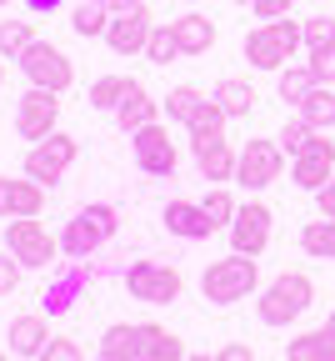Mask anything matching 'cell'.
Masks as SVG:
<instances>
[{
	"instance_id": "1",
	"label": "cell",
	"mask_w": 335,
	"mask_h": 361,
	"mask_svg": "<svg viewBox=\"0 0 335 361\" xmlns=\"http://www.w3.org/2000/svg\"><path fill=\"white\" fill-rule=\"evenodd\" d=\"M255 286H260V266H255V256H241V251L210 261L206 276H201V296L210 306H235V301H246Z\"/></svg>"
},
{
	"instance_id": "2",
	"label": "cell",
	"mask_w": 335,
	"mask_h": 361,
	"mask_svg": "<svg viewBox=\"0 0 335 361\" xmlns=\"http://www.w3.org/2000/svg\"><path fill=\"white\" fill-rule=\"evenodd\" d=\"M315 301V281L305 276V271H280V276L260 291L255 311H260V322L265 326H291L296 316H305Z\"/></svg>"
},
{
	"instance_id": "3",
	"label": "cell",
	"mask_w": 335,
	"mask_h": 361,
	"mask_svg": "<svg viewBox=\"0 0 335 361\" xmlns=\"http://www.w3.org/2000/svg\"><path fill=\"white\" fill-rule=\"evenodd\" d=\"M6 251L25 266V271H51L61 251V236H51V226H45L40 216H15L6 226Z\"/></svg>"
},
{
	"instance_id": "4",
	"label": "cell",
	"mask_w": 335,
	"mask_h": 361,
	"mask_svg": "<svg viewBox=\"0 0 335 361\" xmlns=\"http://www.w3.org/2000/svg\"><path fill=\"white\" fill-rule=\"evenodd\" d=\"M115 226H120L115 206H85V211H75V221H65V231H61V251H65V256H75V261H85L90 251H101V246L115 236Z\"/></svg>"
},
{
	"instance_id": "5",
	"label": "cell",
	"mask_w": 335,
	"mask_h": 361,
	"mask_svg": "<svg viewBox=\"0 0 335 361\" xmlns=\"http://www.w3.org/2000/svg\"><path fill=\"white\" fill-rule=\"evenodd\" d=\"M125 291L135 301H146V306H170V301H180L185 276L170 261H130L125 266Z\"/></svg>"
},
{
	"instance_id": "6",
	"label": "cell",
	"mask_w": 335,
	"mask_h": 361,
	"mask_svg": "<svg viewBox=\"0 0 335 361\" xmlns=\"http://www.w3.org/2000/svg\"><path fill=\"white\" fill-rule=\"evenodd\" d=\"M15 66H20V75H25L30 85L61 90V96L75 85V66H70V56L61 51V45H51V40H30L25 51L15 56Z\"/></svg>"
},
{
	"instance_id": "7",
	"label": "cell",
	"mask_w": 335,
	"mask_h": 361,
	"mask_svg": "<svg viewBox=\"0 0 335 361\" xmlns=\"http://www.w3.org/2000/svg\"><path fill=\"white\" fill-rule=\"evenodd\" d=\"M61 130V90H45V85H30L20 106H15V135L20 141H45V135Z\"/></svg>"
},
{
	"instance_id": "8",
	"label": "cell",
	"mask_w": 335,
	"mask_h": 361,
	"mask_svg": "<svg viewBox=\"0 0 335 361\" xmlns=\"http://www.w3.org/2000/svg\"><path fill=\"white\" fill-rule=\"evenodd\" d=\"M75 156H80V141H75V135H65V130H56V135H45V141L30 146L25 176L40 180V186H56V180H65V171L75 166Z\"/></svg>"
},
{
	"instance_id": "9",
	"label": "cell",
	"mask_w": 335,
	"mask_h": 361,
	"mask_svg": "<svg viewBox=\"0 0 335 361\" xmlns=\"http://www.w3.org/2000/svg\"><path fill=\"white\" fill-rule=\"evenodd\" d=\"M130 156H135V166L146 171V176H175V166H180V151H175L170 130L160 121L156 126H140L130 135Z\"/></svg>"
},
{
	"instance_id": "10",
	"label": "cell",
	"mask_w": 335,
	"mask_h": 361,
	"mask_svg": "<svg viewBox=\"0 0 335 361\" xmlns=\"http://www.w3.org/2000/svg\"><path fill=\"white\" fill-rule=\"evenodd\" d=\"M285 171V151L280 141H246L241 146V161H235V180H241L246 191H265L270 180H280Z\"/></svg>"
},
{
	"instance_id": "11",
	"label": "cell",
	"mask_w": 335,
	"mask_h": 361,
	"mask_svg": "<svg viewBox=\"0 0 335 361\" xmlns=\"http://www.w3.org/2000/svg\"><path fill=\"white\" fill-rule=\"evenodd\" d=\"M151 30H156V16H151V6L140 0V6H130V11H120V16H110V30H106V45L115 56H146V40H151Z\"/></svg>"
},
{
	"instance_id": "12",
	"label": "cell",
	"mask_w": 335,
	"mask_h": 361,
	"mask_svg": "<svg viewBox=\"0 0 335 361\" xmlns=\"http://www.w3.org/2000/svg\"><path fill=\"white\" fill-rule=\"evenodd\" d=\"M270 206L265 201H246L241 211H235L230 221V251H241V256H260L270 246Z\"/></svg>"
},
{
	"instance_id": "13",
	"label": "cell",
	"mask_w": 335,
	"mask_h": 361,
	"mask_svg": "<svg viewBox=\"0 0 335 361\" xmlns=\"http://www.w3.org/2000/svg\"><path fill=\"white\" fill-rule=\"evenodd\" d=\"M330 176H335V141H325V135L315 130V135H310V146H305L301 156H291V180H296L301 191L315 196Z\"/></svg>"
},
{
	"instance_id": "14",
	"label": "cell",
	"mask_w": 335,
	"mask_h": 361,
	"mask_svg": "<svg viewBox=\"0 0 335 361\" xmlns=\"http://www.w3.org/2000/svg\"><path fill=\"white\" fill-rule=\"evenodd\" d=\"M246 61L255 66V71H270V75H280L285 66L296 61V51L280 40V30H275V20H265V25H255L251 35H246Z\"/></svg>"
},
{
	"instance_id": "15",
	"label": "cell",
	"mask_w": 335,
	"mask_h": 361,
	"mask_svg": "<svg viewBox=\"0 0 335 361\" xmlns=\"http://www.w3.org/2000/svg\"><path fill=\"white\" fill-rule=\"evenodd\" d=\"M45 211V186L30 176H0V221L15 216H40Z\"/></svg>"
},
{
	"instance_id": "16",
	"label": "cell",
	"mask_w": 335,
	"mask_h": 361,
	"mask_svg": "<svg viewBox=\"0 0 335 361\" xmlns=\"http://www.w3.org/2000/svg\"><path fill=\"white\" fill-rule=\"evenodd\" d=\"M190 151H196V166H201L206 180H215V186L235 180V161H241V151H235L225 135H215V141H196Z\"/></svg>"
},
{
	"instance_id": "17",
	"label": "cell",
	"mask_w": 335,
	"mask_h": 361,
	"mask_svg": "<svg viewBox=\"0 0 335 361\" xmlns=\"http://www.w3.org/2000/svg\"><path fill=\"white\" fill-rule=\"evenodd\" d=\"M110 116H115V126H120L125 135H135L140 126H156V121H160V101H151V90L140 85V80H130L125 101H120Z\"/></svg>"
},
{
	"instance_id": "18",
	"label": "cell",
	"mask_w": 335,
	"mask_h": 361,
	"mask_svg": "<svg viewBox=\"0 0 335 361\" xmlns=\"http://www.w3.org/2000/svg\"><path fill=\"white\" fill-rule=\"evenodd\" d=\"M170 30H175V40H180V56H206L210 45H215V20L210 16H201V11H185V16H175L170 20Z\"/></svg>"
},
{
	"instance_id": "19",
	"label": "cell",
	"mask_w": 335,
	"mask_h": 361,
	"mask_svg": "<svg viewBox=\"0 0 335 361\" xmlns=\"http://www.w3.org/2000/svg\"><path fill=\"white\" fill-rule=\"evenodd\" d=\"M165 231L180 236V241H206L215 226H210L206 206H196V201H170V206H165Z\"/></svg>"
},
{
	"instance_id": "20",
	"label": "cell",
	"mask_w": 335,
	"mask_h": 361,
	"mask_svg": "<svg viewBox=\"0 0 335 361\" xmlns=\"http://www.w3.org/2000/svg\"><path fill=\"white\" fill-rule=\"evenodd\" d=\"M95 361H146V346H140V326H130V322L106 326L101 346H95Z\"/></svg>"
},
{
	"instance_id": "21",
	"label": "cell",
	"mask_w": 335,
	"mask_h": 361,
	"mask_svg": "<svg viewBox=\"0 0 335 361\" xmlns=\"http://www.w3.org/2000/svg\"><path fill=\"white\" fill-rule=\"evenodd\" d=\"M140 346H146V361H185L190 356L185 341L160 322H140Z\"/></svg>"
},
{
	"instance_id": "22",
	"label": "cell",
	"mask_w": 335,
	"mask_h": 361,
	"mask_svg": "<svg viewBox=\"0 0 335 361\" xmlns=\"http://www.w3.org/2000/svg\"><path fill=\"white\" fill-rule=\"evenodd\" d=\"M285 361H335V331L315 326V331L291 336V341H285Z\"/></svg>"
},
{
	"instance_id": "23",
	"label": "cell",
	"mask_w": 335,
	"mask_h": 361,
	"mask_svg": "<svg viewBox=\"0 0 335 361\" xmlns=\"http://www.w3.org/2000/svg\"><path fill=\"white\" fill-rule=\"evenodd\" d=\"M45 341H51V326H45V316L25 311V316H15V322H11V351H15V356H40Z\"/></svg>"
},
{
	"instance_id": "24",
	"label": "cell",
	"mask_w": 335,
	"mask_h": 361,
	"mask_svg": "<svg viewBox=\"0 0 335 361\" xmlns=\"http://www.w3.org/2000/svg\"><path fill=\"white\" fill-rule=\"evenodd\" d=\"M210 96L220 101V111H225L230 121L251 116V111H255V101H260V96H255V85H251V80H241V75H225V80L210 90Z\"/></svg>"
},
{
	"instance_id": "25",
	"label": "cell",
	"mask_w": 335,
	"mask_h": 361,
	"mask_svg": "<svg viewBox=\"0 0 335 361\" xmlns=\"http://www.w3.org/2000/svg\"><path fill=\"white\" fill-rule=\"evenodd\" d=\"M296 116H301L310 130H330V126H335V85H315L310 96L296 106Z\"/></svg>"
},
{
	"instance_id": "26",
	"label": "cell",
	"mask_w": 335,
	"mask_h": 361,
	"mask_svg": "<svg viewBox=\"0 0 335 361\" xmlns=\"http://www.w3.org/2000/svg\"><path fill=\"white\" fill-rule=\"evenodd\" d=\"M315 85H320V80H315V71H310V66H285V71L275 75V90H280V101L291 106V111L310 96Z\"/></svg>"
},
{
	"instance_id": "27",
	"label": "cell",
	"mask_w": 335,
	"mask_h": 361,
	"mask_svg": "<svg viewBox=\"0 0 335 361\" xmlns=\"http://www.w3.org/2000/svg\"><path fill=\"white\" fill-rule=\"evenodd\" d=\"M301 251L315 256V261H335V221L320 216V221H305V231H301Z\"/></svg>"
},
{
	"instance_id": "28",
	"label": "cell",
	"mask_w": 335,
	"mask_h": 361,
	"mask_svg": "<svg viewBox=\"0 0 335 361\" xmlns=\"http://www.w3.org/2000/svg\"><path fill=\"white\" fill-rule=\"evenodd\" d=\"M225 121H230V116H225V111H220V101L210 96V101H206L196 116L185 121V130H190V146H196V141H215V135H225Z\"/></svg>"
},
{
	"instance_id": "29",
	"label": "cell",
	"mask_w": 335,
	"mask_h": 361,
	"mask_svg": "<svg viewBox=\"0 0 335 361\" xmlns=\"http://www.w3.org/2000/svg\"><path fill=\"white\" fill-rule=\"evenodd\" d=\"M206 101H210V96H206V90H201V85H175V90H170V96L160 101V111H165L170 121H180V126H185V121H190V116H196V111H201Z\"/></svg>"
},
{
	"instance_id": "30",
	"label": "cell",
	"mask_w": 335,
	"mask_h": 361,
	"mask_svg": "<svg viewBox=\"0 0 335 361\" xmlns=\"http://www.w3.org/2000/svg\"><path fill=\"white\" fill-rule=\"evenodd\" d=\"M70 30L85 35V40H95V35L106 40V30H110V11L101 6V0H85V6H75V16H70Z\"/></svg>"
},
{
	"instance_id": "31",
	"label": "cell",
	"mask_w": 335,
	"mask_h": 361,
	"mask_svg": "<svg viewBox=\"0 0 335 361\" xmlns=\"http://www.w3.org/2000/svg\"><path fill=\"white\" fill-rule=\"evenodd\" d=\"M146 61H151V66H170V61H180V40H175L170 20H156V30H151V40H146Z\"/></svg>"
},
{
	"instance_id": "32",
	"label": "cell",
	"mask_w": 335,
	"mask_h": 361,
	"mask_svg": "<svg viewBox=\"0 0 335 361\" xmlns=\"http://www.w3.org/2000/svg\"><path fill=\"white\" fill-rule=\"evenodd\" d=\"M125 90H130V75H101V80H90V111H115L125 101Z\"/></svg>"
},
{
	"instance_id": "33",
	"label": "cell",
	"mask_w": 335,
	"mask_h": 361,
	"mask_svg": "<svg viewBox=\"0 0 335 361\" xmlns=\"http://www.w3.org/2000/svg\"><path fill=\"white\" fill-rule=\"evenodd\" d=\"M201 206H206V216H210V226H215V231H230V221H235V211H241V206H235V196H230L225 186H210Z\"/></svg>"
},
{
	"instance_id": "34",
	"label": "cell",
	"mask_w": 335,
	"mask_h": 361,
	"mask_svg": "<svg viewBox=\"0 0 335 361\" xmlns=\"http://www.w3.org/2000/svg\"><path fill=\"white\" fill-rule=\"evenodd\" d=\"M30 40H35V25H30V20H0V56L15 61Z\"/></svg>"
},
{
	"instance_id": "35",
	"label": "cell",
	"mask_w": 335,
	"mask_h": 361,
	"mask_svg": "<svg viewBox=\"0 0 335 361\" xmlns=\"http://www.w3.org/2000/svg\"><path fill=\"white\" fill-rule=\"evenodd\" d=\"M310 135H315V130H310L301 116H291V121H285V130L275 135V141H280V151H285V156H301V151L310 146Z\"/></svg>"
},
{
	"instance_id": "36",
	"label": "cell",
	"mask_w": 335,
	"mask_h": 361,
	"mask_svg": "<svg viewBox=\"0 0 335 361\" xmlns=\"http://www.w3.org/2000/svg\"><path fill=\"white\" fill-rule=\"evenodd\" d=\"M85 281V271H75V276H65L61 286H51V291H45V311H51V316H61V311H70V296H75V286Z\"/></svg>"
},
{
	"instance_id": "37",
	"label": "cell",
	"mask_w": 335,
	"mask_h": 361,
	"mask_svg": "<svg viewBox=\"0 0 335 361\" xmlns=\"http://www.w3.org/2000/svg\"><path fill=\"white\" fill-rule=\"evenodd\" d=\"M35 361H85V351H80V341H75V336H51V341H45V351H40Z\"/></svg>"
},
{
	"instance_id": "38",
	"label": "cell",
	"mask_w": 335,
	"mask_h": 361,
	"mask_svg": "<svg viewBox=\"0 0 335 361\" xmlns=\"http://www.w3.org/2000/svg\"><path fill=\"white\" fill-rule=\"evenodd\" d=\"M320 45H335V16H310L305 20V51H320Z\"/></svg>"
},
{
	"instance_id": "39",
	"label": "cell",
	"mask_w": 335,
	"mask_h": 361,
	"mask_svg": "<svg viewBox=\"0 0 335 361\" xmlns=\"http://www.w3.org/2000/svg\"><path fill=\"white\" fill-rule=\"evenodd\" d=\"M310 71H315V80L320 85H335V45H320V51H310V61H305Z\"/></svg>"
},
{
	"instance_id": "40",
	"label": "cell",
	"mask_w": 335,
	"mask_h": 361,
	"mask_svg": "<svg viewBox=\"0 0 335 361\" xmlns=\"http://www.w3.org/2000/svg\"><path fill=\"white\" fill-rule=\"evenodd\" d=\"M20 271H25V266H20V261H15L11 251L0 256V296H11V291L20 286Z\"/></svg>"
},
{
	"instance_id": "41",
	"label": "cell",
	"mask_w": 335,
	"mask_h": 361,
	"mask_svg": "<svg viewBox=\"0 0 335 361\" xmlns=\"http://www.w3.org/2000/svg\"><path fill=\"white\" fill-rule=\"evenodd\" d=\"M291 6H296V0H251V11H255L260 20H280V16H291Z\"/></svg>"
},
{
	"instance_id": "42",
	"label": "cell",
	"mask_w": 335,
	"mask_h": 361,
	"mask_svg": "<svg viewBox=\"0 0 335 361\" xmlns=\"http://www.w3.org/2000/svg\"><path fill=\"white\" fill-rule=\"evenodd\" d=\"M215 361H255V351H251V341H225L215 351Z\"/></svg>"
},
{
	"instance_id": "43",
	"label": "cell",
	"mask_w": 335,
	"mask_h": 361,
	"mask_svg": "<svg viewBox=\"0 0 335 361\" xmlns=\"http://www.w3.org/2000/svg\"><path fill=\"white\" fill-rule=\"evenodd\" d=\"M315 206H320V216H330V221H335V176L315 191Z\"/></svg>"
},
{
	"instance_id": "44",
	"label": "cell",
	"mask_w": 335,
	"mask_h": 361,
	"mask_svg": "<svg viewBox=\"0 0 335 361\" xmlns=\"http://www.w3.org/2000/svg\"><path fill=\"white\" fill-rule=\"evenodd\" d=\"M61 6H65V0H25L30 16H51V11H61Z\"/></svg>"
},
{
	"instance_id": "45",
	"label": "cell",
	"mask_w": 335,
	"mask_h": 361,
	"mask_svg": "<svg viewBox=\"0 0 335 361\" xmlns=\"http://www.w3.org/2000/svg\"><path fill=\"white\" fill-rule=\"evenodd\" d=\"M101 6H106L110 16H120V11H130V6H140V0H101Z\"/></svg>"
},
{
	"instance_id": "46",
	"label": "cell",
	"mask_w": 335,
	"mask_h": 361,
	"mask_svg": "<svg viewBox=\"0 0 335 361\" xmlns=\"http://www.w3.org/2000/svg\"><path fill=\"white\" fill-rule=\"evenodd\" d=\"M0 361H15V351H0Z\"/></svg>"
},
{
	"instance_id": "47",
	"label": "cell",
	"mask_w": 335,
	"mask_h": 361,
	"mask_svg": "<svg viewBox=\"0 0 335 361\" xmlns=\"http://www.w3.org/2000/svg\"><path fill=\"white\" fill-rule=\"evenodd\" d=\"M185 361H215V356H185Z\"/></svg>"
},
{
	"instance_id": "48",
	"label": "cell",
	"mask_w": 335,
	"mask_h": 361,
	"mask_svg": "<svg viewBox=\"0 0 335 361\" xmlns=\"http://www.w3.org/2000/svg\"><path fill=\"white\" fill-rule=\"evenodd\" d=\"M0 85H6V61H0Z\"/></svg>"
},
{
	"instance_id": "49",
	"label": "cell",
	"mask_w": 335,
	"mask_h": 361,
	"mask_svg": "<svg viewBox=\"0 0 335 361\" xmlns=\"http://www.w3.org/2000/svg\"><path fill=\"white\" fill-rule=\"evenodd\" d=\"M325 326H330V331H335V311H330V322H325Z\"/></svg>"
},
{
	"instance_id": "50",
	"label": "cell",
	"mask_w": 335,
	"mask_h": 361,
	"mask_svg": "<svg viewBox=\"0 0 335 361\" xmlns=\"http://www.w3.org/2000/svg\"><path fill=\"white\" fill-rule=\"evenodd\" d=\"M235 6H251V0H235Z\"/></svg>"
},
{
	"instance_id": "51",
	"label": "cell",
	"mask_w": 335,
	"mask_h": 361,
	"mask_svg": "<svg viewBox=\"0 0 335 361\" xmlns=\"http://www.w3.org/2000/svg\"><path fill=\"white\" fill-rule=\"evenodd\" d=\"M0 6H11V0H0Z\"/></svg>"
}]
</instances>
